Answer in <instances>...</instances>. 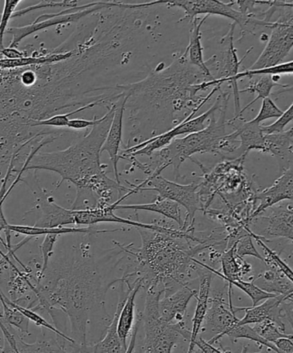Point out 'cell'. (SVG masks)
I'll list each match as a JSON object with an SVG mask.
<instances>
[{
    "mask_svg": "<svg viewBox=\"0 0 293 353\" xmlns=\"http://www.w3.org/2000/svg\"><path fill=\"white\" fill-rule=\"evenodd\" d=\"M46 272L34 285L37 302L34 312L50 309L67 314L71 323V338L85 347L87 325L94 310L105 311V296L111 285H106L91 252V245L82 242L67 261L48 264Z\"/></svg>",
    "mask_w": 293,
    "mask_h": 353,
    "instance_id": "1",
    "label": "cell"
},
{
    "mask_svg": "<svg viewBox=\"0 0 293 353\" xmlns=\"http://www.w3.org/2000/svg\"><path fill=\"white\" fill-rule=\"evenodd\" d=\"M135 228L142 242L140 248L113 242L122 252L133 257L136 265L133 274L146 292L160 289L168 296L177 290V286H188L192 273L199 268L194 256L213 248L211 238L201 240L195 237V230L170 234Z\"/></svg>",
    "mask_w": 293,
    "mask_h": 353,
    "instance_id": "2",
    "label": "cell"
},
{
    "mask_svg": "<svg viewBox=\"0 0 293 353\" xmlns=\"http://www.w3.org/2000/svg\"><path fill=\"white\" fill-rule=\"evenodd\" d=\"M115 110L116 105L113 103L105 115V120L92 127L87 136L67 150L54 153H37L28 165L25 172L45 170L56 172L61 176L56 189L64 181L71 182L76 186L93 176L107 172L108 165L102 164L100 158Z\"/></svg>",
    "mask_w": 293,
    "mask_h": 353,
    "instance_id": "3",
    "label": "cell"
},
{
    "mask_svg": "<svg viewBox=\"0 0 293 353\" xmlns=\"http://www.w3.org/2000/svg\"><path fill=\"white\" fill-rule=\"evenodd\" d=\"M227 105L219 110V116L216 119L215 113L211 116L208 126L197 133L189 134L184 138H175L168 146L155 152L151 161L155 165V174L160 175L167 168L173 167L175 179L180 174V168L186 160H191L196 154H213L218 155L232 153L233 143L226 134Z\"/></svg>",
    "mask_w": 293,
    "mask_h": 353,
    "instance_id": "4",
    "label": "cell"
},
{
    "mask_svg": "<svg viewBox=\"0 0 293 353\" xmlns=\"http://www.w3.org/2000/svg\"><path fill=\"white\" fill-rule=\"evenodd\" d=\"M163 295L160 290H146L144 310L141 312V320L144 331L142 353H172L180 339L189 341L191 332L186 326V321L167 323L160 319L158 312V301Z\"/></svg>",
    "mask_w": 293,
    "mask_h": 353,
    "instance_id": "5",
    "label": "cell"
},
{
    "mask_svg": "<svg viewBox=\"0 0 293 353\" xmlns=\"http://www.w3.org/2000/svg\"><path fill=\"white\" fill-rule=\"evenodd\" d=\"M133 194L142 192H156L164 199L173 201L180 206H184L187 211L182 231L195 230V216L199 210H202L199 202L198 189L199 183L193 182L188 185H180L170 181L161 175H150L139 185H133L127 182Z\"/></svg>",
    "mask_w": 293,
    "mask_h": 353,
    "instance_id": "6",
    "label": "cell"
},
{
    "mask_svg": "<svg viewBox=\"0 0 293 353\" xmlns=\"http://www.w3.org/2000/svg\"><path fill=\"white\" fill-rule=\"evenodd\" d=\"M293 6L282 10L277 21L272 22L268 29L272 30L266 47L250 70H258L283 63L293 46Z\"/></svg>",
    "mask_w": 293,
    "mask_h": 353,
    "instance_id": "7",
    "label": "cell"
},
{
    "mask_svg": "<svg viewBox=\"0 0 293 353\" xmlns=\"http://www.w3.org/2000/svg\"><path fill=\"white\" fill-rule=\"evenodd\" d=\"M162 5H167L170 7H180L185 10V16L178 21V23L188 20L192 23L196 16L205 14V15H219L232 19L235 23L239 24L242 30V37L247 33H254L256 26L254 24V14L244 15L239 10L233 8L236 5L235 1L223 3L215 0H170V1H161Z\"/></svg>",
    "mask_w": 293,
    "mask_h": 353,
    "instance_id": "8",
    "label": "cell"
},
{
    "mask_svg": "<svg viewBox=\"0 0 293 353\" xmlns=\"http://www.w3.org/2000/svg\"><path fill=\"white\" fill-rule=\"evenodd\" d=\"M113 6H116V1H98V5L91 7V8L80 10L78 12L62 14L61 10V12L56 13L43 14L29 26L12 27L7 29L6 33L12 34V40L10 41L9 48H16L19 46L21 41L30 36V34L37 32V31L46 30L48 28L58 26V24L78 22L83 17Z\"/></svg>",
    "mask_w": 293,
    "mask_h": 353,
    "instance_id": "9",
    "label": "cell"
},
{
    "mask_svg": "<svg viewBox=\"0 0 293 353\" xmlns=\"http://www.w3.org/2000/svg\"><path fill=\"white\" fill-rule=\"evenodd\" d=\"M239 319L234 313L232 300L229 299L228 293L213 290L212 297H209L208 310L204 323L206 330L215 334L208 343H218L220 339L225 336L234 326L239 323Z\"/></svg>",
    "mask_w": 293,
    "mask_h": 353,
    "instance_id": "10",
    "label": "cell"
},
{
    "mask_svg": "<svg viewBox=\"0 0 293 353\" xmlns=\"http://www.w3.org/2000/svg\"><path fill=\"white\" fill-rule=\"evenodd\" d=\"M257 208L250 218V223L254 218L261 216L265 210L276 205L284 201H292L293 172L292 168L283 170L280 178L275 180L274 185L254 194Z\"/></svg>",
    "mask_w": 293,
    "mask_h": 353,
    "instance_id": "11",
    "label": "cell"
},
{
    "mask_svg": "<svg viewBox=\"0 0 293 353\" xmlns=\"http://www.w3.org/2000/svg\"><path fill=\"white\" fill-rule=\"evenodd\" d=\"M34 193L36 194V207L41 211V217L34 227L63 228L75 224L74 211L58 205L39 183H36Z\"/></svg>",
    "mask_w": 293,
    "mask_h": 353,
    "instance_id": "12",
    "label": "cell"
},
{
    "mask_svg": "<svg viewBox=\"0 0 293 353\" xmlns=\"http://www.w3.org/2000/svg\"><path fill=\"white\" fill-rule=\"evenodd\" d=\"M72 211H74L75 225H78V226L91 227L101 223H115L129 225L134 228H149V230L157 231L163 230V228L153 223H142L138 221L125 219V218L116 216L111 203L98 204L96 207L91 210Z\"/></svg>",
    "mask_w": 293,
    "mask_h": 353,
    "instance_id": "13",
    "label": "cell"
},
{
    "mask_svg": "<svg viewBox=\"0 0 293 353\" xmlns=\"http://www.w3.org/2000/svg\"><path fill=\"white\" fill-rule=\"evenodd\" d=\"M55 336L56 339H51L50 341L27 344L17 335V350H14L6 341H3V345L0 347V353H87L86 352L87 345L80 347L58 335Z\"/></svg>",
    "mask_w": 293,
    "mask_h": 353,
    "instance_id": "14",
    "label": "cell"
},
{
    "mask_svg": "<svg viewBox=\"0 0 293 353\" xmlns=\"http://www.w3.org/2000/svg\"><path fill=\"white\" fill-rule=\"evenodd\" d=\"M197 293V290L184 286L170 295L164 296L163 299L158 301L160 319L167 323L185 321L188 303Z\"/></svg>",
    "mask_w": 293,
    "mask_h": 353,
    "instance_id": "15",
    "label": "cell"
},
{
    "mask_svg": "<svg viewBox=\"0 0 293 353\" xmlns=\"http://www.w3.org/2000/svg\"><path fill=\"white\" fill-rule=\"evenodd\" d=\"M127 98L122 92V96L115 102L116 110L110 125L108 134L102 144L101 148V154L103 152L109 154L110 161L112 162L113 174H115L116 181L120 183V176L118 172V161L120 150V144L122 143V128L123 117L125 112Z\"/></svg>",
    "mask_w": 293,
    "mask_h": 353,
    "instance_id": "16",
    "label": "cell"
},
{
    "mask_svg": "<svg viewBox=\"0 0 293 353\" xmlns=\"http://www.w3.org/2000/svg\"><path fill=\"white\" fill-rule=\"evenodd\" d=\"M272 213L270 216L263 217L267 221V226L263 232L258 234L266 240L268 238H285L291 242L293 240V205L292 201L281 202L270 208Z\"/></svg>",
    "mask_w": 293,
    "mask_h": 353,
    "instance_id": "17",
    "label": "cell"
},
{
    "mask_svg": "<svg viewBox=\"0 0 293 353\" xmlns=\"http://www.w3.org/2000/svg\"><path fill=\"white\" fill-rule=\"evenodd\" d=\"M196 272H197L199 279V290L197 295L195 296L197 300V306H196L195 316L192 321V331L191 332V338H189V347L187 353H195V341L199 337L202 324L204 323L208 307L210 292H211L212 281L215 276L213 273L201 265Z\"/></svg>",
    "mask_w": 293,
    "mask_h": 353,
    "instance_id": "18",
    "label": "cell"
},
{
    "mask_svg": "<svg viewBox=\"0 0 293 353\" xmlns=\"http://www.w3.org/2000/svg\"><path fill=\"white\" fill-rule=\"evenodd\" d=\"M119 283V300L111 323L107 327L105 337L101 341L98 343L88 344V353H126L127 352V344L124 343L117 334V323H118L123 304L132 290L125 289V285L122 282Z\"/></svg>",
    "mask_w": 293,
    "mask_h": 353,
    "instance_id": "19",
    "label": "cell"
},
{
    "mask_svg": "<svg viewBox=\"0 0 293 353\" xmlns=\"http://www.w3.org/2000/svg\"><path fill=\"white\" fill-rule=\"evenodd\" d=\"M287 296H277L264 300V303L250 307H237L233 306L234 313L244 311L246 316L239 320L237 325H256L270 319L276 323L282 330L285 331V326L282 317L281 302Z\"/></svg>",
    "mask_w": 293,
    "mask_h": 353,
    "instance_id": "20",
    "label": "cell"
},
{
    "mask_svg": "<svg viewBox=\"0 0 293 353\" xmlns=\"http://www.w3.org/2000/svg\"><path fill=\"white\" fill-rule=\"evenodd\" d=\"M227 125L232 127L239 138L240 144L237 151L239 157H247L251 150L263 152L264 134L261 124L252 121H246L242 117H234L227 121Z\"/></svg>",
    "mask_w": 293,
    "mask_h": 353,
    "instance_id": "21",
    "label": "cell"
},
{
    "mask_svg": "<svg viewBox=\"0 0 293 353\" xmlns=\"http://www.w3.org/2000/svg\"><path fill=\"white\" fill-rule=\"evenodd\" d=\"M196 262L202 268L208 269L213 274L225 280V282L228 281V280L234 281V280L243 279L244 276L250 274L252 272V266L246 261H244L243 258L239 257L236 254V243L228 250L224 252L221 258H220L223 273H220L215 268L197 261V259H196Z\"/></svg>",
    "mask_w": 293,
    "mask_h": 353,
    "instance_id": "22",
    "label": "cell"
},
{
    "mask_svg": "<svg viewBox=\"0 0 293 353\" xmlns=\"http://www.w3.org/2000/svg\"><path fill=\"white\" fill-rule=\"evenodd\" d=\"M292 128L279 134H264L263 150L261 153L276 157L283 165V170L292 168Z\"/></svg>",
    "mask_w": 293,
    "mask_h": 353,
    "instance_id": "23",
    "label": "cell"
},
{
    "mask_svg": "<svg viewBox=\"0 0 293 353\" xmlns=\"http://www.w3.org/2000/svg\"><path fill=\"white\" fill-rule=\"evenodd\" d=\"M112 207L113 210H144L160 214L165 218H167V219L175 221V223L178 225L179 230H182V228H184V221L182 220L180 205L173 202V201L164 199V197L160 195L156 196L153 202L149 203L130 204V205H122V204H119V205L115 207L112 205Z\"/></svg>",
    "mask_w": 293,
    "mask_h": 353,
    "instance_id": "24",
    "label": "cell"
},
{
    "mask_svg": "<svg viewBox=\"0 0 293 353\" xmlns=\"http://www.w3.org/2000/svg\"><path fill=\"white\" fill-rule=\"evenodd\" d=\"M254 285L268 293L277 296L293 295V281L278 270L268 268L250 279Z\"/></svg>",
    "mask_w": 293,
    "mask_h": 353,
    "instance_id": "25",
    "label": "cell"
},
{
    "mask_svg": "<svg viewBox=\"0 0 293 353\" xmlns=\"http://www.w3.org/2000/svg\"><path fill=\"white\" fill-rule=\"evenodd\" d=\"M209 16L206 15L202 19H199L198 17L193 21L192 29L189 32V43L187 48L184 52V54L187 55L189 63L197 68L202 72L208 76L212 81L215 79L209 69L206 68V61H204V57H203V48L202 45V34L201 29L203 24L205 23L206 20L208 19Z\"/></svg>",
    "mask_w": 293,
    "mask_h": 353,
    "instance_id": "26",
    "label": "cell"
},
{
    "mask_svg": "<svg viewBox=\"0 0 293 353\" xmlns=\"http://www.w3.org/2000/svg\"><path fill=\"white\" fill-rule=\"evenodd\" d=\"M7 230L10 232H15V233L26 235L27 237L39 236V235L47 234H105L112 233L116 231H125L124 228H117L113 230H93L91 227L86 228H39V227H30V226H21V225H8Z\"/></svg>",
    "mask_w": 293,
    "mask_h": 353,
    "instance_id": "27",
    "label": "cell"
},
{
    "mask_svg": "<svg viewBox=\"0 0 293 353\" xmlns=\"http://www.w3.org/2000/svg\"><path fill=\"white\" fill-rule=\"evenodd\" d=\"M293 61L283 62L280 65H275L263 69H258V70H247L239 72L236 76L230 79V84H232L233 90L234 100H235V117L241 116V105H240V93L239 88H237V81L243 78H250L253 76L271 74V75H281V74H292L293 72Z\"/></svg>",
    "mask_w": 293,
    "mask_h": 353,
    "instance_id": "28",
    "label": "cell"
},
{
    "mask_svg": "<svg viewBox=\"0 0 293 353\" xmlns=\"http://www.w3.org/2000/svg\"><path fill=\"white\" fill-rule=\"evenodd\" d=\"M141 290V285H137L131 290L127 296L122 309L120 310L118 323H117V334L120 340L127 344V339L133 331L134 320H135V299L137 294Z\"/></svg>",
    "mask_w": 293,
    "mask_h": 353,
    "instance_id": "29",
    "label": "cell"
},
{
    "mask_svg": "<svg viewBox=\"0 0 293 353\" xmlns=\"http://www.w3.org/2000/svg\"><path fill=\"white\" fill-rule=\"evenodd\" d=\"M250 81L249 84H248V88L246 89L241 90L239 93L242 92H250V93H257V98L253 100L252 102H250L249 105L244 107V109L241 110V116L243 115L244 110H246L248 108L254 103L258 101L260 99H264L268 98L270 97L272 89L274 88H276V86H280L282 88H292V85H285L279 84L278 82L274 81V75L271 74H263V75H257L253 76V77L250 78Z\"/></svg>",
    "mask_w": 293,
    "mask_h": 353,
    "instance_id": "30",
    "label": "cell"
},
{
    "mask_svg": "<svg viewBox=\"0 0 293 353\" xmlns=\"http://www.w3.org/2000/svg\"><path fill=\"white\" fill-rule=\"evenodd\" d=\"M250 236L252 237L254 241H257V243L263 248L265 254V257H263L264 263L268 266V268L278 270V271L283 273L285 276H287L289 279L293 281L292 269L283 259H281L280 254H278L277 252H275L268 247L266 242L263 241V237L254 233L252 230H250Z\"/></svg>",
    "mask_w": 293,
    "mask_h": 353,
    "instance_id": "31",
    "label": "cell"
},
{
    "mask_svg": "<svg viewBox=\"0 0 293 353\" xmlns=\"http://www.w3.org/2000/svg\"><path fill=\"white\" fill-rule=\"evenodd\" d=\"M226 336H228L230 341L233 342V343L239 340V339H246V340L256 342L257 344L261 345V347L270 349V350L275 353H281L273 343H270V342L261 338L259 334H257V332L253 330V327H250V325L237 324L236 326H234L228 332Z\"/></svg>",
    "mask_w": 293,
    "mask_h": 353,
    "instance_id": "32",
    "label": "cell"
},
{
    "mask_svg": "<svg viewBox=\"0 0 293 353\" xmlns=\"http://www.w3.org/2000/svg\"><path fill=\"white\" fill-rule=\"evenodd\" d=\"M226 282L228 283V286L232 287V285H235L237 288H239L241 290H243L244 293L247 294V295L250 297V299L252 300L253 306L258 305L261 301L277 296V295H274V294L264 292V290L254 285L251 280L249 282L243 281V279L234 280V281L228 280V281Z\"/></svg>",
    "mask_w": 293,
    "mask_h": 353,
    "instance_id": "33",
    "label": "cell"
},
{
    "mask_svg": "<svg viewBox=\"0 0 293 353\" xmlns=\"http://www.w3.org/2000/svg\"><path fill=\"white\" fill-rule=\"evenodd\" d=\"M253 330L257 332V334L264 339L265 341L270 343H274L275 341L281 338H292V334H287L285 331L282 330L276 323L273 321L267 319L263 323L254 325Z\"/></svg>",
    "mask_w": 293,
    "mask_h": 353,
    "instance_id": "34",
    "label": "cell"
},
{
    "mask_svg": "<svg viewBox=\"0 0 293 353\" xmlns=\"http://www.w3.org/2000/svg\"><path fill=\"white\" fill-rule=\"evenodd\" d=\"M8 300V303L10 304V305H12L13 307H15V309L19 310L21 314H23L28 320L33 321V323L36 324V326L47 328V330H50L54 334L64 338L65 340L72 342V343H75V341L72 340V338L67 336V335H65L63 333H61V332L58 331L56 327L52 326V325L48 323V321L45 320L43 316H41L39 314L34 312V311L30 309H27V307L19 305V304L13 303L12 300Z\"/></svg>",
    "mask_w": 293,
    "mask_h": 353,
    "instance_id": "35",
    "label": "cell"
},
{
    "mask_svg": "<svg viewBox=\"0 0 293 353\" xmlns=\"http://www.w3.org/2000/svg\"><path fill=\"white\" fill-rule=\"evenodd\" d=\"M98 197L92 190L87 188H77V196L72 203V210H86L96 207Z\"/></svg>",
    "mask_w": 293,
    "mask_h": 353,
    "instance_id": "36",
    "label": "cell"
},
{
    "mask_svg": "<svg viewBox=\"0 0 293 353\" xmlns=\"http://www.w3.org/2000/svg\"><path fill=\"white\" fill-rule=\"evenodd\" d=\"M58 237L56 234L45 235L44 241L40 245L41 256H43V265L36 274V281L41 279L47 269L52 255L54 254V247L57 242Z\"/></svg>",
    "mask_w": 293,
    "mask_h": 353,
    "instance_id": "37",
    "label": "cell"
},
{
    "mask_svg": "<svg viewBox=\"0 0 293 353\" xmlns=\"http://www.w3.org/2000/svg\"><path fill=\"white\" fill-rule=\"evenodd\" d=\"M282 114H283V112L279 108L274 100L268 97V98L263 99L259 113L251 121L257 124H261L268 119H279Z\"/></svg>",
    "mask_w": 293,
    "mask_h": 353,
    "instance_id": "38",
    "label": "cell"
},
{
    "mask_svg": "<svg viewBox=\"0 0 293 353\" xmlns=\"http://www.w3.org/2000/svg\"><path fill=\"white\" fill-rule=\"evenodd\" d=\"M21 2H22L21 0H6L5 1L1 19H0V48H3V34H6L10 20L12 19V15Z\"/></svg>",
    "mask_w": 293,
    "mask_h": 353,
    "instance_id": "39",
    "label": "cell"
},
{
    "mask_svg": "<svg viewBox=\"0 0 293 353\" xmlns=\"http://www.w3.org/2000/svg\"><path fill=\"white\" fill-rule=\"evenodd\" d=\"M293 105L288 107V109L283 112V114L279 117V119L275 121L273 124H270L268 126L261 127V131H263V134H279L284 132L285 128L288 125L289 123L292 122L293 119V112H292Z\"/></svg>",
    "mask_w": 293,
    "mask_h": 353,
    "instance_id": "40",
    "label": "cell"
},
{
    "mask_svg": "<svg viewBox=\"0 0 293 353\" xmlns=\"http://www.w3.org/2000/svg\"><path fill=\"white\" fill-rule=\"evenodd\" d=\"M236 254L241 258H244L246 256H252V257L260 259L261 262L264 263L263 256L259 254V252L254 248L253 243V238L249 235L240 239L236 243Z\"/></svg>",
    "mask_w": 293,
    "mask_h": 353,
    "instance_id": "41",
    "label": "cell"
},
{
    "mask_svg": "<svg viewBox=\"0 0 293 353\" xmlns=\"http://www.w3.org/2000/svg\"><path fill=\"white\" fill-rule=\"evenodd\" d=\"M78 6V1H43L38 3L36 6L27 7L23 10L14 12L13 17H21L25 14L33 12L34 10L47 8V7H64V8H74Z\"/></svg>",
    "mask_w": 293,
    "mask_h": 353,
    "instance_id": "42",
    "label": "cell"
},
{
    "mask_svg": "<svg viewBox=\"0 0 293 353\" xmlns=\"http://www.w3.org/2000/svg\"><path fill=\"white\" fill-rule=\"evenodd\" d=\"M105 116L101 117V119H95L92 120L75 119L69 121L67 128L72 130H81L88 129L89 127H94L98 125L100 123H102L105 120Z\"/></svg>",
    "mask_w": 293,
    "mask_h": 353,
    "instance_id": "43",
    "label": "cell"
},
{
    "mask_svg": "<svg viewBox=\"0 0 293 353\" xmlns=\"http://www.w3.org/2000/svg\"><path fill=\"white\" fill-rule=\"evenodd\" d=\"M141 324H142V320H141V312H140L139 314H138V320L135 324H134L132 334H131L130 343L127 345L126 353H133L134 349H135L136 347L138 333H139Z\"/></svg>",
    "mask_w": 293,
    "mask_h": 353,
    "instance_id": "44",
    "label": "cell"
},
{
    "mask_svg": "<svg viewBox=\"0 0 293 353\" xmlns=\"http://www.w3.org/2000/svg\"><path fill=\"white\" fill-rule=\"evenodd\" d=\"M274 345L281 353H293L292 338H281Z\"/></svg>",
    "mask_w": 293,
    "mask_h": 353,
    "instance_id": "45",
    "label": "cell"
},
{
    "mask_svg": "<svg viewBox=\"0 0 293 353\" xmlns=\"http://www.w3.org/2000/svg\"><path fill=\"white\" fill-rule=\"evenodd\" d=\"M195 347H198L199 350L203 353H224L219 349L213 347V345L209 344L204 339L198 337L195 341Z\"/></svg>",
    "mask_w": 293,
    "mask_h": 353,
    "instance_id": "46",
    "label": "cell"
},
{
    "mask_svg": "<svg viewBox=\"0 0 293 353\" xmlns=\"http://www.w3.org/2000/svg\"><path fill=\"white\" fill-rule=\"evenodd\" d=\"M219 345H220V347H221L224 353H232V351L229 350V349L223 347V345L221 344H219ZM241 353H248V347H243V351ZM257 353H261V352H257Z\"/></svg>",
    "mask_w": 293,
    "mask_h": 353,
    "instance_id": "47",
    "label": "cell"
},
{
    "mask_svg": "<svg viewBox=\"0 0 293 353\" xmlns=\"http://www.w3.org/2000/svg\"><path fill=\"white\" fill-rule=\"evenodd\" d=\"M133 353H142L141 352L140 347H136L134 349Z\"/></svg>",
    "mask_w": 293,
    "mask_h": 353,
    "instance_id": "48",
    "label": "cell"
},
{
    "mask_svg": "<svg viewBox=\"0 0 293 353\" xmlns=\"http://www.w3.org/2000/svg\"><path fill=\"white\" fill-rule=\"evenodd\" d=\"M261 353H270V352H268V349H264V350H261Z\"/></svg>",
    "mask_w": 293,
    "mask_h": 353,
    "instance_id": "49",
    "label": "cell"
},
{
    "mask_svg": "<svg viewBox=\"0 0 293 353\" xmlns=\"http://www.w3.org/2000/svg\"><path fill=\"white\" fill-rule=\"evenodd\" d=\"M0 19H1V14H0Z\"/></svg>",
    "mask_w": 293,
    "mask_h": 353,
    "instance_id": "50",
    "label": "cell"
},
{
    "mask_svg": "<svg viewBox=\"0 0 293 353\" xmlns=\"http://www.w3.org/2000/svg\"><path fill=\"white\" fill-rule=\"evenodd\" d=\"M0 318H1V314H0Z\"/></svg>",
    "mask_w": 293,
    "mask_h": 353,
    "instance_id": "51",
    "label": "cell"
}]
</instances>
